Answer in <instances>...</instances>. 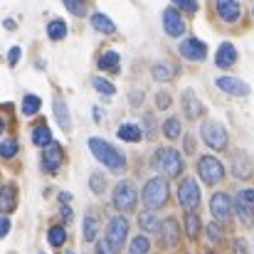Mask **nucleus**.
<instances>
[{
  "instance_id": "1",
  "label": "nucleus",
  "mask_w": 254,
  "mask_h": 254,
  "mask_svg": "<svg viewBox=\"0 0 254 254\" xmlns=\"http://www.w3.org/2000/svg\"><path fill=\"white\" fill-rule=\"evenodd\" d=\"M89 148H91L94 158H96L101 166H106L109 170L121 173V170L126 168V158H124V153H119L109 141H104V138H89Z\"/></svg>"
},
{
  "instance_id": "2",
  "label": "nucleus",
  "mask_w": 254,
  "mask_h": 254,
  "mask_svg": "<svg viewBox=\"0 0 254 254\" xmlns=\"http://www.w3.org/2000/svg\"><path fill=\"white\" fill-rule=\"evenodd\" d=\"M141 197H143L146 207H151V210H158V207H163V205L168 202V183H166L161 175L151 178V180L143 185V192H141Z\"/></svg>"
},
{
  "instance_id": "3",
  "label": "nucleus",
  "mask_w": 254,
  "mask_h": 254,
  "mask_svg": "<svg viewBox=\"0 0 254 254\" xmlns=\"http://www.w3.org/2000/svg\"><path fill=\"white\" fill-rule=\"evenodd\" d=\"M111 202H114V207H116L119 212H131V210H136V202H138V190H136V185L128 183V180L116 183L114 195H111Z\"/></svg>"
},
{
  "instance_id": "4",
  "label": "nucleus",
  "mask_w": 254,
  "mask_h": 254,
  "mask_svg": "<svg viewBox=\"0 0 254 254\" xmlns=\"http://www.w3.org/2000/svg\"><path fill=\"white\" fill-rule=\"evenodd\" d=\"M200 136H202V141H205L210 148H215V151H225L227 143H230L227 128H225L220 121H205L202 128H200Z\"/></svg>"
},
{
  "instance_id": "5",
  "label": "nucleus",
  "mask_w": 254,
  "mask_h": 254,
  "mask_svg": "<svg viewBox=\"0 0 254 254\" xmlns=\"http://www.w3.org/2000/svg\"><path fill=\"white\" fill-rule=\"evenodd\" d=\"M153 166L161 168L168 178H178L183 173V158L175 148H158L156 158H153Z\"/></svg>"
},
{
  "instance_id": "6",
  "label": "nucleus",
  "mask_w": 254,
  "mask_h": 254,
  "mask_svg": "<svg viewBox=\"0 0 254 254\" xmlns=\"http://www.w3.org/2000/svg\"><path fill=\"white\" fill-rule=\"evenodd\" d=\"M126 237H128V220H126L124 215L111 217V222H109V227H106V242H109L111 252L114 254L121 252V247H124Z\"/></svg>"
},
{
  "instance_id": "7",
  "label": "nucleus",
  "mask_w": 254,
  "mask_h": 254,
  "mask_svg": "<svg viewBox=\"0 0 254 254\" xmlns=\"http://www.w3.org/2000/svg\"><path fill=\"white\" fill-rule=\"evenodd\" d=\"M200 185L192 175L183 178V183L178 185V202L185 207V210H197L200 207Z\"/></svg>"
},
{
  "instance_id": "8",
  "label": "nucleus",
  "mask_w": 254,
  "mask_h": 254,
  "mask_svg": "<svg viewBox=\"0 0 254 254\" xmlns=\"http://www.w3.org/2000/svg\"><path fill=\"white\" fill-rule=\"evenodd\" d=\"M197 175H200L202 183L215 185V183H220V180L225 178V166H222L215 156H202V158L197 161Z\"/></svg>"
},
{
  "instance_id": "9",
  "label": "nucleus",
  "mask_w": 254,
  "mask_h": 254,
  "mask_svg": "<svg viewBox=\"0 0 254 254\" xmlns=\"http://www.w3.org/2000/svg\"><path fill=\"white\" fill-rule=\"evenodd\" d=\"M180 55L190 62H202L207 57V45L200 42L197 37H188V40L180 42Z\"/></svg>"
},
{
  "instance_id": "10",
  "label": "nucleus",
  "mask_w": 254,
  "mask_h": 254,
  "mask_svg": "<svg viewBox=\"0 0 254 254\" xmlns=\"http://www.w3.org/2000/svg\"><path fill=\"white\" fill-rule=\"evenodd\" d=\"M210 210H212L215 220L227 222L232 217V200H230V195L227 192H215L212 200H210Z\"/></svg>"
},
{
  "instance_id": "11",
  "label": "nucleus",
  "mask_w": 254,
  "mask_h": 254,
  "mask_svg": "<svg viewBox=\"0 0 254 254\" xmlns=\"http://www.w3.org/2000/svg\"><path fill=\"white\" fill-rule=\"evenodd\" d=\"M163 27H166L168 37H183L185 22L180 17V10H175V7H166L163 10Z\"/></svg>"
},
{
  "instance_id": "12",
  "label": "nucleus",
  "mask_w": 254,
  "mask_h": 254,
  "mask_svg": "<svg viewBox=\"0 0 254 254\" xmlns=\"http://www.w3.org/2000/svg\"><path fill=\"white\" fill-rule=\"evenodd\" d=\"M217 89L232 94V96H250V84L242 82L240 77H217Z\"/></svg>"
},
{
  "instance_id": "13",
  "label": "nucleus",
  "mask_w": 254,
  "mask_h": 254,
  "mask_svg": "<svg viewBox=\"0 0 254 254\" xmlns=\"http://www.w3.org/2000/svg\"><path fill=\"white\" fill-rule=\"evenodd\" d=\"M60 166H62V146L50 143V146L42 151V168L47 170V173H57Z\"/></svg>"
},
{
  "instance_id": "14",
  "label": "nucleus",
  "mask_w": 254,
  "mask_h": 254,
  "mask_svg": "<svg viewBox=\"0 0 254 254\" xmlns=\"http://www.w3.org/2000/svg\"><path fill=\"white\" fill-rule=\"evenodd\" d=\"M183 111H185V116L190 121H197L200 114H202V104H200V99L195 96L192 89H185L183 91Z\"/></svg>"
},
{
  "instance_id": "15",
  "label": "nucleus",
  "mask_w": 254,
  "mask_h": 254,
  "mask_svg": "<svg viewBox=\"0 0 254 254\" xmlns=\"http://www.w3.org/2000/svg\"><path fill=\"white\" fill-rule=\"evenodd\" d=\"M235 62H237V50H235V45H232V42H222V45L217 47L215 64H217L220 69H230Z\"/></svg>"
},
{
  "instance_id": "16",
  "label": "nucleus",
  "mask_w": 254,
  "mask_h": 254,
  "mask_svg": "<svg viewBox=\"0 0 254 254\" xmlns=\"http://www.w3.org/2000/svg\"><path fill=\"white\" fill-rule=\"evenodd\" d=\"M252 173H254L252 158L247 153H237L235 161H232V175L237 180H247V178H252Z\"/></svg>"
},
{
  "instance_id": "17",
  "label": "nucleus",
  "mask_w": 254,
  "mask_h": 254,
  "mask_svg": "<svg viewBox=\"0 0 254 254\" xmlns=\"http://www.w3.org/2000/svg\"><path fill=\"white\" fill-rule=\"evenodd\" d=\"M217 15L225 22H237L240 15H242V7H240L237 0H217Z\"/></svg>"
},
{
  "instance_id": "18",
  "label": "nucleus",
  "mask_w": 254,
  "mask_h": 254,
  "mask_svg": "<svg viewBox=\"0 0 254 254\" xmlns=\"http://www.w3.org/2000/svg\"><path fill=\"white\" fill-rule=\"evenodd\" d=\"M138 225H141V230H143V232H151V235L163 230V222H161V217H158V215H156L151 207H148V210H143V212L138 215Z\"/></svg>"
},
{
  "instance_id": "19",
  "label": "nucleus",
  "mask_w": 254,
  "mask_h": 254,
  "mask_svg": "<svg viewBox=\"0 0 254 254\" xmlns=\"http://www.w3.org/2000/svg\"><path fill=\"white\" fill-rule=\"evenodd\" d=\"M235 207H237V215L245 225H254V202H250L242 192H237L235 197Z\"/></svg>"
},
{
  "instance_id": "20",
  "label": "nucleus",
  "mask_w": 254,
  "mask_h": 254,
  "mask_svg": "<svg viewBox=\"0 0 254 254\" xmlns=\"http://www.w3.org/2000/svg\"><path fill=\"white\" fill-rule=\"evenodd\" d=\"M55 119L62 131H72V119H69V106L64 99H55Z\"/></svg>"
},
{
  "instance_id": "21",
  "label": "nucleus",
  "mask_w": 254,
  "mask_h": 254,
  "mask_svg": "<svg viewBox=\"0 0 254 254\" xmlns=\"http://www.w3.org/2000/svg\"><path fill=\"white\" fill-rule=\"evenodd\" d=\"M116 136H119L121 141L138 143L146 133H143V128H141V126H136V124H121V126H119V131H116Z\"/></svg>"
},
{
  "instance_id": "22",
  "label": "nucleus",
  "mask_w": 254,
  "mask_h": 254,
  "mask_svg": "<svg viewBox=\"0 0 254 254\" xmlns=\"http://www.w3.org/2000/svg\"><path fill=\"white\" fill-rule=\"evenodd\" d=\"M91 27L96 30V32H101V35H114L116 32V25L109 20V15H104V12H94L91 15Z\"/></svg>"
},
{
  "instance_id": "23",
  "label": "nucleus",
  "mask_w": 254,
  "mask_h": 254,
  "mask_svg": "<svg viewBox=\"0 0 254 254\" xmlns=\"http://www.w3.org/2000/svg\"><path fill=\"white\" fill-rule=\"evenodd\" d=\"M0 205H2V212H5V215L15 210V205H17V188H15L12 183L2 185V197H0Z\"/></svg>"
},
{
  "instance_id": "24",
  "label": "nucleus",
  "mask_w": 254,
  "mask_h": 254,
  "mask_svg": "<svg viewBox=\"0 0 254 254\" xmlns=\"http://www.w3.org/2000/svg\"><path fill=\"white\" fill-rule=\"evenodd\" d=\"M163 242L168 245V247H175L178 245V240H180V230H178V222L173 220V217H168L166 222H163Z\"/></svg>"
},
{
  "instance_id": "25",
  "label": "nucleus",
  "mask_w": 254,
  "mask_h": 254,
  "mask_svg": "<svg viewBox=\"0 0 254 254\" xmlns=\"http://www.w3.org/2000/svg\"><path fill=\"white\" fill-rule=\"evenodd\" d=\"M119 62H121V57H119V52H114V50H109V52H104L101 57H99V69L101 72H116L119 69Z\"/></svg>"
},
{
  "instance_id": "26",
  "label": "nucleus",
  "mask_w": 254,
  "mask_h": 254,
  "mask_svg": "<svg viewBox=\"0 0 254 254\" xmlns=\"http://www.w3.org/2000/svg\"><path fill=\"white\" fill-rule=\"evenodd\" d=\"M200 230H202L200 215H197L195 210H188V215H185V232H188V237H190V240L200 237Z\"/></svg>"
},
{
  "instance_id": "27",
  "label": "nucleus",
  "mask_w": 254,
  "mask_h": 254,
  "mask_svg": "<svg viewBox=\"0 0 254 254\" xmlns=\"http://www.w3.org/2000/svg\"><path fill=\"white\" fill-rule=\"evenodd\" d=\"M42 106V99L35 96V94H25L22 96V116H35Z\"/></svg>"
},
{
  "instance_id": "28",
  "label": "nucleus",
  "mask_w": 254,
  "mask_h": 254,
  "mask_svg": "<svg viewBox=\"0 0 254 254\" xmlns=\"http://www.w3.org/2000/svg\"><path fill=\"white\" fill-rule=\"evenodd\" d=\"M163 136H166V138H170V141H175V138H180V136H183L180 119H175V116L166 119V124H163Z\"/></svg>"
},
{
  "instance_id": "29",
  "label": "nucleus",
  "mask_w": 254,
  "mask_h": 254,
  "mask_svg": "<svg viewBox=\"0 0 254 254\" xmlns=\"http://www.w3.org/2000/svg\"><path fill=\"white\" fill-rule=\"evenodd\" d=\"M32 143L40 146V148H47V146L52 143V133H50V128H47V126H37V128L32 131Z\"/></svg>"
},
{
  "instance_id": "30",
  "label": "nucleus",
  "mask_w": 254,
  "mask_h": 254,
  "mask_svg": "<svg viewBox=\"0 0 254 254\" xmlns=\"http://www.w3.org/2000/svg\"><path fill=\"white\" fill-rule=\"evenodd\" d=\"M64 35H67V22L64 20H52L47 25V37L50 40H62Z\"/></svg>"
},
{
  "instance_id": "31",
  "label": "nucleus",
  "mask_w": 254,
  "mask_h": 254,
  "mask_svg": "<svg viewBox=\"0 0 254 254\" xmlns=\"http://www.w3.org/2000/svg\"><path fill=\"white\" fill-rule=\"evenodd\" d=\"M148 250H151L148 237H146V235H138V237H133V240H131L128 254H148Z\"/></svg>"
},
{
  "instance_id": "32",
  "label": "nucleus",
  "mask_w": 254,
  "mask_h": 254,
  "mask_svg": "<svg viewBox=\"0 0 254 254\" xmlns=\"http://www.w3.org/2000/svg\"><path fill=\"white\" fill-rule=\"evenodd\" d=\"M47 240H50L52 247H62V245L67 242V230H64V227H52L50 235H47Z\"/></svg>"
},
{
  "instance_id": "33",
  "label": "nucleus",
  "mask_w": 254,
  "mask_h": 254,
  "mask_svg": "<svg viewBox=\"0 0 254 254\" xmlns=\"http://www.w3.org/2000/svg\"><path fill=\"white\" fill-rule=\"evenodd\" d=\"M96 235H99V222L89 215V217H84V240L86 242H94Z\"/></svg>"
},
{
  "instance_id": "34",
  "label": "nucleus",
  "mask_w": 254,
  "mask_h": 254,
  "mask_svg": "<svg viewBox=\"0 0 254 254\" xmlns=\"http://www.w3.org/2000/svg\"><path fill=\"white\" fill-rule=\"evenodd\" d=\"M91 84H94L96 91H101L104 96H114V94H116V86L111 84V82H106V79H101V77H94Z\"/></svg>"
},
{
  "instance_id": "35",
  "label": "nucleus",
  "mask_w": 254,
  "mask_h": 254,
  "mask_svg": "<svg viewBox=\"0 0 254 254\" xmlns=\"http://www.w3.org/2000/svg\"><path fill=\"white\" fill-rule=\"evenodd\" d=\"M153 79H158V82H168V79H173V72H170L168 64H153Z\"/></svg>"
},
{
  "instance_id": "36",
  "label": "nucleus",
  "mask_w": 254,
  "mask_h": 254,
  "mask_svg": "<svg viewBox=\"0 0 254 254\" xmlns=\"http://www.w3.org/2000/svg\"><path fill=\"white\" fill-rule=\"evenodd\" d=\"M64 5H67V10L72 12V15H77V17H82L86 10V2L84 0H62Z\"/></svg>"
},
{
  "instance_id": "37",
  "label": "nucleus",
  "mask_w": 254,
  "mask_h": 254,
  "mask_svg": "<svg viewBox=\"0 0 254 254\" xmlns=\"http://www.w3.org/2000/svg\"><path fill=\"white\" fill-rule=\"evenodd\" d=\"M183 12H197V0H170Z\"/></svg>"
},
{
  "instance_id": "38",
  "label": "nucleus",
  "mask_w": 254,
  "mask_h": 254,
  "mask_svg": "<svg viewBox=\"0 0 254 254\" xmlns=\"http://www.w3.org/2000/svg\"><path fill=\"white\" fill-rule=\"evenodd\" d=\"M89 185H91V190H94L96 195H101V192H104V188H106V183H104V178H101L99 173H91V178H89Z\"/></svg>"
},
{
  "instance_id": "39",
  "label": "nucleus",
  "mask_w": 254,
  "mask_h": 254,
  "mask_svg": "<svg viewBox=\"0 0 254 254\" xmlns=\"http://www.w3.org/2000/svg\"><path fill=\"white\" fill-rule=\"evenodd\" d=\"M0 153H2V158H12V156L17 153V143H15V141H2Z\"/></svg>"
},
{
  "instance_id": "40",
  "label": "nucleus",
  "mask_w": 254,
  "mask_h": 254,
  "mask_svg": "<svg viewBox=\"0 0 254 254\" xmlns=\"http://www.w3.org/2000/svg\"><path fill=\"white\" fill-rule=\"evenodd\" d=\"M207 240H210V242H212V245H215V242H220V240H222V230H220V227H217V222H212V225H210V227H207Z\"/></svg>"
},
{
  "instance_id": "41",
  "label": "nucleus",
  "mask_w": 254,
  "mask_h": 254,
  "mask_svg": "<svg viewBox=\"0 0 254 254\" xmlns=\"http://www.w3.org/2000/svg\"><path fill=\"white\" fill-rule=\"evenodd\" d=\"M143 121H146V136L153 138V136H156V119H153V114H146Z\"/></svg>"
},
{
  "instance_id": "42",
  "label": "nucleus",
  "mask_w": 254,
  "mask_h": 254,
  "mask_svg": "<svg viewBox=\"0 0 254 254\" xmlns=\"http://www.w3.org/2000/svg\"><path fill=\"white\" fill-rule=\"evenodd\" d=\"M156 106H158V109H168L170 106V94L168 91H158V94H156Z\"/></svg>"
},
{
  "instance_id": "43",
  "label": "nucleus",
  "mask_w": 254,
  "mask_h": 254,
  "mask_svg": "<svg viewBox=\"0 0 254 254\" xmlns=\"http://www.w3.org/2000/svg\"><path fill=\"white\" fill-rule=\"evenodd\" d=\"M20 55H22V50H20V47H12V50L7 52V62L15 67V64H17V60H20Z\"/></svg>"
},
{
  "instance_id": "44",
  "label": "nucleus",
  "mask_w": 254,
  "mask_h": 254,
  "mask_svg": "<svg viewBox=\"0 0 254 254\" xmlns=\"http://www.w3.org/2000/svg\"><path fill=\"white\" fill-rule=\"evenodd\" d=\"M7 232H10V220H7V215H2L0 217V237H7Z\"/></svg>"
},
{
  "instance_id": "45",
  "label": "nucleus",
  "mask_w": 254,
  "mask_h": 254,
  "mask_svg": "<svg viewBox=\"0 0 254 254\" xmlns=\"http://www.w3.org/2000/svg\"><path fill=\"white\" fill-rule=\"evenodd\" d=\"M96 254H114V252H111L109 242L104 240V242H96Z\"/></svg>"
},
{
  "instance_id": "46",
  "label": "nucleus",
  "mask_w": 254,
  "mask_h": 254,
  "mask_svg": "<svg viewBox=\"0 0 254 254\" xmlns=\"http://www.w3.org/2000/svg\"><path fill=\"white\" fill-rule=\"evenodd\" d=\"M131 104H133V106L143 104V91H131Z\"/></svg>"
},
{
  "instance_id": "47",
  "label": "nucleus",
  "mask_w": 254,
  "mask_h": 254,
  "mask_svg": "<svg viewBox=\"0 0 254 254\" xmlns=\"http://www.w3.org/2000/svg\"><path fill=\"white\" fill-rule=\"evenodd\" d=\"M185 151H188V153L195 151V141H192V136H185Z\"/></svg>"
},
{
  "instance_id": "48",
  "label": "nucleus",
  "mask_w": 254,
  "mask_h": 254,
  "mask_svg": "<svg viewBox=\"0 0 254 254\" xmlns=\"http://www.w3.org/2000/svg\"><path fill=\"white\" fill-rule=\"evenodd\" d=\"M242 195H245L250 202H254V188H252V190H242Z\"/></svg>"
},
{
  "instance_id": "49",
  "label": "nucleus",
  "mask_w": 254,
  "mask_h": 254,
  "mask_svg": "<svg viewBox=\"0 0 254 254\" xmlns=\"http://www.w3.org/2000/svg\"><path fill=\"white\" fill-rule=\"evenodd\" d=\"M235 250H237L240 254H245V242H242V240H237V242H235Z\"/></svg>"
},
{
  "instance_id": "50",
  "label": "nucleus",
  "mask_w": 254,
  "mask_h": 254,
  "mask_svg": "<svg viewBox=\"0 0 254 254\" xmlns=\"http://www.w3.org/2000/svg\"><path fill=\"white\" fill-rule=\"evenodd\" d=\"M62 215H64V220H69V217H72V210L64 205V207H62Z\"/></svg>"
},
{
  "instance_id": "51",
  "label": "nucleus",
  "mask_w": 254,
  "mask_h": 254,
  "mask_svg": "<svg viewBox=\"0 0 254 254\" xmlns=\"http://www.w3.org/2000/svg\"><path fill=\"white\" fill-rule=\"evenodd\" d=\"M101 116H104V114H101L99 109H94V121H101Z\"/></svg>"
},
{
  "instance_id": "52",
  "label": "nucleus",
  "mask_w": 254,
  "mask_h": 254,
  "mask_svg": "<svg viewBox=\"0 0 254 254\" xmlns=\"http://www.w3.org/2000/svg\"><path fill=\"white\" fill-rule=\"evenodd\" d=\"M40 254H45V252H40Z\"/></svg>"
},
{
  "instance_id": "53",
  "label": "nucleus",
  "mask_w": 254,
  "mask_h": 254,
  "mask_svg": "<svg viewBox=\"0 0 254 254\" xmlns=\"http://www.w3.org/2000/svg\"><path fill=\"white\" fill-rule=\"evenodd\" d=\"M207 254H210V252H207Z\"/></svg>"
}]
</instances>
